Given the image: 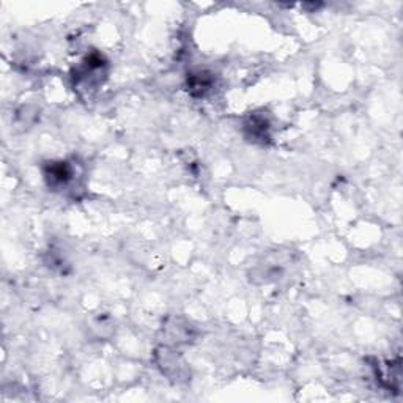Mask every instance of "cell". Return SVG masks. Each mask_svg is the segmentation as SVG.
I'll return each instance as SVG.
<instances>
[{
    "instance_id": "1",
    "label": "cell",
    "mask_w": 403,
    "mask_h": 403,
    "mask_svg": "<svg viewBox=\"0 0 403 403\" xmlns=\"http://www.w3.org/2000/svg\"><path fill=\"white\" fill-rule=\"evenodd\" d=\"M107 62L101 54H90L84 59L81 65L76 68L75 81L76 85L81 88H95L96 85L103 82V77L106 75Z\"/></svg>"
},
{
    "instance_id": "3",
    "label": "cell",
    "mask_w": 403,
    "mask_h": 403,
    "mask_svg": "<svg viewBox=\"0 0 403 403\" xmlns=\"http://www.w3.org/2000/svg\"><path fill=\"white\" fill-rule=\"evenodd\" d=\"M43 175L50 189H64L73 181L75 169L66 161H50L44 166Z\"/></svg>"
},
{
    "instance_id": "6",
    "label": "cell",
    "mask_w": 403,
    "mask_h": 403,
    "mask_svg": "<svg viewBox=\"0 0 403 403\" xmlns=\"http://www.w3.org/2000/svg\"><path fill=\"white\" fill-rule=\"evenodd\" d=\"M164 331L169 334V337L172 339V342L188 344V342H191V339H192L194 328H192L189 323H186V321L174 320V321H170V325L164 328Z\"/></svg>"
},
{
    "instance_id": "5",
    "label": "cell",
    "mask_w": 403,
    "mask_h": 403,
    "mask_svg": "<svg viewBox=\"0 0 403 403\" xmlns=\"http://www.w3.org/2000/svg\"><path fill=\"white\" fill-rule=\"evenodd\" d=\"M188 92L196 98H203L214 87V76L208 71H196L188 75Z\"/></svg>"
},
{
    "instance_id": "7",
    "label": "cell",
    "mask_w": 403,
    "mask_h": 403,
    "mask_svg": "<svg viewBox=\"0 0 403 403\" xmlns=\"http://www.w3.org/2000/svg\"><path fill=\"white\" fill-rule=\"evenodd\" d=\"M377 377L378 379H382L384 386L388 388H397V382H400V367L394 364H384L377 367Z\"/></svg>"
},
{
    "instance_id": "2",
    "label": "cell",
    "mask_w": 403,
    "mask_h": 403,
    "mask_svg": "<svg viewBox=\"0 0 403 403\" xmlns=\"http://www.w3.org/2000/svg\"><path fill=\"white\" fill-rule=\"evenodd\" d=\"M156 362L158 367L161 368V372L172 382H186L189 375V368L186 367V362L183 361L177 351L169 348V347H161L156 350Z\"/></svg>"
},
{
    "instance_id": "4",
    "label": "cell",
    "mask_w": 403,
    "mask_h": 403,
    "mask_svg": "<svg viewBox=\"0 0 403 403\" xmlns=\"http://www.w3.org/2000/svg\"><path fill=\"white\" fill-rule=\"evenodd\" d=\"M270 122L262 113H252L244 122V133L255 142H265L270 139Z\"/></svg>"
}]
</instances>
